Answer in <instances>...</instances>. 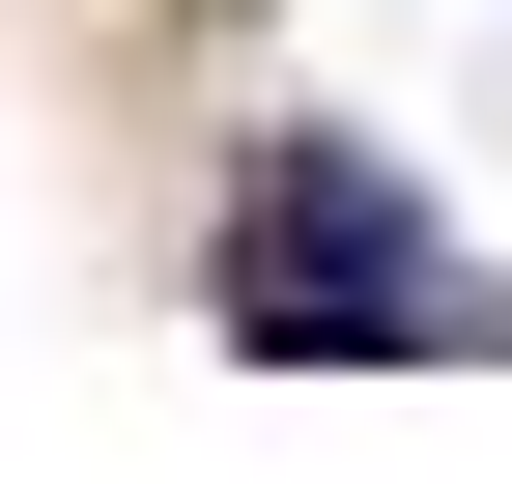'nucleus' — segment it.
Instances as JSON below:
<instances>
[{
	"label": "nucleus",
	"instance_id": "1",
	"mask_svg": "<svg viewBox=\"0 0 512 484\" xmlns=\"http://www.w3.org/2000/svg\"><path fill=\"white\" fill-rule=\"evenodd\" d=\"M228 314H256V342H399V314H427V228H399V171L285 143V171H256V228H228Z\"/></svg>",
	"mask_w": 512,
	"mask_h": 484
}]
</instances>
